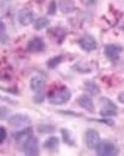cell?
Wrapping results in <instances>:
<instances>
[{
	"mask_svg": "<svg viewBox=\"0 0 124 156\" xmlns=\"http://www.w3.org/2000/svg\"><path fill=\"white\" fill-rule=\"evenodd\" d=\"M79 44L81 47L87 52L94 51L97 48V41L90 35H85L81 38L79 41Z\"/></svg>",
	"mask_w": 124,
	"mask_h": 156,
	"instance_id": "ba28073f",
	"label": "cell"
},
{
	"mask_svg": "<svg viewBox=\"0 0 124 156\" xmlns=\"http://www.w3.org/2000/svg\"><path fill=\"white\" fill-rule=\"evenodd\" d=\"M2 37V33L0 34V43L1 44H4V43L6 42L7 37H6V36H4V37Z\"/></svg>",
	"mask_w": 124,
	"mask_h": 156,
	"instance_id": "83f0119b",
	"label": "cell"
},
{
	"mask_svg": "<svg viewBox=\"0 0 124 156\" xmlns=\"http://www.w3.org/2000/svg\"><path fill=\"white\" fill-rule=\"evenodd\" d=\"M9 123L13 127H26L30 123V119L27 115L17 114L10 117L9 119Z\"/></svg>",
	"mask_w": 124,
	"mask_h": 156,
	"instance_id": "5b68a950",
	"label": "cell"
},
{
	"mask_svg": "<svg viewBox=\"0 0 124 156\" xmlns=\"http://www.w3.org/2000/svg\"><path fill=\"white\" fill-rule=\"evenodd\" d=\"M45 81L43 78L40 76H34L32 78L30 81V87L32 91H43L44 88L45 87Z\"/></svg>",
	"mask_w": 124,
	"mask_h": 156,
	"instance_id": "8fae6325",
	"label": "cell"
},
{
	"mask_svg": "<svg viewBox=\"0 0 124 156\" xmlns=\"http://www.w3.org/2000/svg\"><path fill=\"white\" fill-rule=\"evenodd\" d=\"M117 100L120 103L123 104L124 105V91H122L121 93H120V94L118 95V98H117Z\"/></svg>",
	"mask_w": 124,
	"mask_h": 156,
	"instance_id": "4316f807",
	"label": "cell"
},
{
	"mask_svg": "<svg viewBox=\"0 0 124 156\" xmlns=\"http://www.w3.org/2000/svg\"><path fill=\"white\" fill-rule=\"evenodd\" d=\"M85 141L88 149L91 150L96 149L97 146L101 143V137L98 132L95 129H88L85 133Z\"/></svg>",
	"mask_w": 124,
	"mask_h": 156,
	"instance_id": "277c9868",
	"label": "cell"
},
{
	"mask_svg": "<svg viewBox=\"0 0 124 156\" xmlns=\"http://www.w3.org/2000/svg\"><path fill=\"white\" fill-rule=\"evenodd\" d=\"M59 140L56 136H50L48 139L45 140L44 143V147L47 150L50 152H54L56 151L59 148Z\"/></svg>",
	"mask_w": 124,
	"mask_h": 156,
	"instance_id": "7c38bea8",
	"label": "cell"
},
{
	"mask_svg": "<svg viewBox=\"0 0 124 156\" xmlns=\"http://www.w3.org/2000/svg\"><path fill=\"white\" fill-rule=\"evenodd\" d=\"M56 8H57V5H56V3L55 1H51L50 2V5L48 6V9H47V13L50 15H53L56 12Z\"/></svg>",
	"mask_w": 124,
	"mask_h": 156,
	"instance_id": "cb8c5ba5",
	"label": "cell"
},
{
	"mask_svg": "<svg viewBox=\"0 0 124 156\" xmlns=\"http://www.w3.org/2000/svg\"><path fill=\"white\" fill-rule=\"evenodd\" d=\"M49 24H50V21L48 18H45V17H41L35 21L34 28L37 30H41L47 27Z\"/></svg>",
	"mask_w": 124,
	"mask_h": 156,
	"instance_id": "2e32d148",
	"label": "cell"
},
{
	"mask_svg": "<svg viewBox=\"0 0 124 156\" xmlns=\"http://www.w3.org/2000/svg\"><path fill=\"white\" fill-rule=\"evenodd\" d=\"M101 102L103 105L104 108H108V109H117V106L114 105V102L111 101L110 99L107 98H103L101 100Z\"/></svg>",
	"mask_w": 124,
	"mask_h": 156,
	"instance_id": "ffe728a7",
	"label": "cell"
},
{
	"mask_svg": "<svg viewBox=\"0 0 124 156\" xmlns=\"http://www.w3.org/2000/svg\"><path fill=\"white\" fill-rule=\"evenodd\" d=\"M63 56H56L54 57L49 59L47 62V66L49 69H54L59 64L62 62Z\"/></svg>",
	"mask_w": 124,
	"mask_h": 156,
	"instance_id": "ac0fdd59",
	"label": "cell"
},
{
	"mask_svg": "<svg viewBox=\"0 0 124 156\" xmlns=\"http://www.w3.org/2000/svg\"><path fill=\"white\" fill-rule=\"evenodd\" d=\"M11 111L5 106H0V120H5L10 118Z\"/></svg>",
	"mask_w": 124,
	"mask_h": 156,
	"instance_id": "d6986e66",
	"label": "cell"
},
{
	"mask_svg": "<svg viewBox=\"0 0 124 156\" xmlns=\"http://www.w3.org/2000/svg\"><path fill=\"white\" fill-rule=\"evenodd\" d=\"M18 20L23 26H28L34 21V14L31 9L24 8L18 13Z\"/></svg>",
	"mask_w": 124,
	"mask_h": 156,
	"instance_id": "8992f818",
	"label": "cell"
},
{
	"mask_svg": "<svg viewBox=\"0 0 124 156\" xmlns=\"http://www.w3.org/2000/svg\"><path fill=\"white\" fill-rule=\"evenodd\" d=\"M59 9L63 13H70L75 9V4L72 0H62L59 2Z\"/></svg>",
	"mask_w": 124,
	"mask_h": 156,
	"instance_id": "5bb4252c",
	"label": "cell"
},
{
	"mask_svg": "<svg viewBox=\"0 0 124 156\" xmlns=\"http://www.w3.org/2000/svg\"><path fill=\"white\" fill-rule=\"evenodd\" d=\"M85 90L90 93V94H93V95H96V94L100 93V88L99 87L96 85L94 82H87L85 83Z\"/></svg>",
	"mask_w": 124,
	"mask_h": 156,
	"instance_id": "e0dca14e",
	"label": "cell"
},
{
	"mask_svg": "<svg viewBox=\"0 0 124 156\" xmlns=\"http://www.w3.org/2000/svg\"><path fill=\"white\" fill-rule=\"evenodd\" d=\"M100 115L102 117H113L117 115L116 110L108 109V108H102L100 111Z\"/></svg>",
	"mask_w": 124,
	"mask_h": 156,
	"instance_id": "44dd1931",
	"label": "cell"
},
{
	"mask_svg": "<svg viewBox=\"0 0 124 156\" xmlns=\"http://www.w3.org/2000/svg\"><path fill=\"white\" fill-rule=\"evenodd\" d=\"M33 135V129L30 127H24L21 130L18 131L15 133H14L13 137L17 142L23 141L24 143L27 138Z\"/></svg>",
	"mask_w": 124,
	"mask_h": 156,
	"instance_id": "4fadbf2b",
	"label": "cell"
},
{
	"mask_svg": "<svg viewBox=\"0 0 124 156\" xmlns=\"http://www.w3.org/2000/svg\"><path fill=\"white\" fill-rule=\"evenodd\" d=\"M45 100V95H44L43 91H37L35 92V95L34 97V101L36 104L39 105V104H42Z\"/></svg>",
	"mask_w": 124,
	"mask_h": 156,
	"instance_id": "603a6c76",
	"label": "cell"
},
{
	"mask_svg": "<svg viewBox=\"0 0 124 156\" xmlns=\"http://www.w3.org/2000/svg\"><path fill=\"white\" fill-rule=\"evenodd\" d=\"M7 137V132L4 127H0V144L3 143Z\"/></svg>",
	"mask_w": 124,
	"mask_h": 156,
	"instance_id": "d4e9b609",
	"label": "cell"
},
{
	"mask_svg": "<svg viewBox=\"0 0 124 156\" xmlns=\"http://www.w3.org/2000/svg\"><path fill=\"white\" fill-rule=\"evenodd\" d=\"M38 131L42 133H51L54 132V128L50 125H41L37 128Z\"/></svg>",
	"mask_w": 124,
	"mask_h": 156,
	"instance_id": "7402d4cb",
	"label": "cell"
},
{
	"mask_svg": "<svg viewBox=\"0 0 124 156\" xmlns=\"http://www.w3.org/2000/svg\"><path fill=\"white\" fill-rule=\"evenodd\" d=\"M97 155L100 156H114L118 153L117 147L113 143L110 141H101L96 148Z\"/></svg>",
	"mask_w": 124,
	"mask_h": 156,
	"instance_id": "3957f363",
	"label": "cell"
},
{
	"mask_svg": "<svg viewBox=\"0 0 124 156\" xmlns=\"http://www.w3.org/2000/svg\"><path fill=\"white\" fill-rule=\"evenodd\" d=\"M72 94L69 90L66 87L51 91L48 94V101L53 105H62L67 103L71 98Z\"/></svg>",
	"mask_w": 124,
	"mask_h": 156,
	"instance_id": "6da1fadb",
	"label": "cell"
},
{
	"mask_svg": "<svg viewBox=\"0 0 124 156\" xmlns=\"http://www.w3.org/2000/svg\"><path fill=\"white\" fill-rule=\"evenodd\" d=\"M77 103L79 104L81 108L86 110L87 111H89V112H94V102H93L92 99L86 94L81 95L77 99Z\"/></svg>",
	"mask_w": 124,
	"mask_h": 156,
	"instance_id": "30bf717a",
	"label": "cell"
},
{
	"mask_svg": "<svg viewBox=\"0 0 124 156\" xmlns=\"http://www.w3.org/2000/svg\"><path fill=\"white\" fill-rule=\"evenodd\" d=\"M122 48L116 44H108L105 46V54L111 61H116L120 58V54L122 52Z\"/></svg>",
	"mask_w": 124,
	"mask_h": 156,
	"instance_id": "52a82bcc",
	"label": "cell"
},
{
	"mask_svg": "<svg viewBox=\"0 0 124 156\" xmlns=\"http://www.w3.org/2000/svg\"><path fill=\"white\" fill-rule=\"evenodd\" d=\"M45 48V43L41 38L34 37L27 45V50L30 53H39Z\"/></svg>",
	"mask_w": 124,
	"mask_h": 156,
	"instance_id": "9c48e42d",
	"label": "cell"
},
{
	"mask_svg": "<svg viewBox=\"0 0 124 156\" xmlns=\"http://www.w3.org/2000/svg\"><path fill=\"white\" fill-rule=\"evenodd\" d=\"M24 154L28 156H36L39 155V141L37 138L30 136L25 140L22 145Z\"/></svg>",
	"mask_w": 124,
	"mask_h": 156,
	"instance_id": "7a4b0ae2",
	"label": "cell"
},
{
	"mask_svg": "<svg viewBox=\"0 0 124 156\" xmlns=\"http://www.w3.org/2000/svg\"><path fill=\"white\" fill-rule=\"evenodd\" d=\"M6 27H5V24L4 21L0 18V33H2L5 30Z\"/></svg>",
	"mask_w": 124,
	"mask_h": 156,
	"instance_id": "484cf974",
	"label": "cell"
},
{
	"mask_svg": "<svg viewBox=\"0 0 124 156\" xmlns=\"http://www.w3.org/2000/svg\"><path fill=\"white\" fill-rule=\"evenodd\" d=\"M61 134H62V138L64 143L69 146H72L75 145V139L73 137V133L68 130L67 129H61Z\"/></svg>",
	"mask_w": 124,
	"mask_h": 156,
	"instance_id": "9a60e30c",
	"label": "cell"
}]
</instances>
